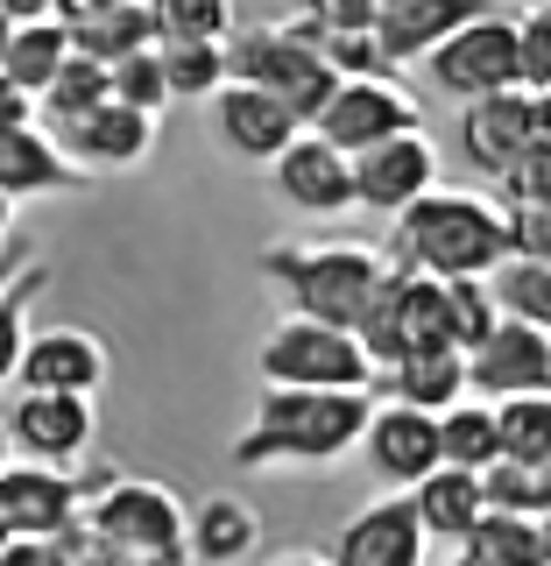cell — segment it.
<instances>
[{
	"mask_svg": "<svg viewBox=\"0 0 551 566\" xmlns=\"http://www.w3.org/2000/svg\"><path fill=\"white\" fill-rule=\"evenodd\" d=\"M368 411L375 397L368 389H276L262 382L255 418L234 432V468H332L340 453L361 447Z\"/></svg>",
	"mask_w": 551,
	"mask_h": 566,
	"instance_id": "cell-1",
	"label": "cell"
},
{
	"mask_svg": "<svg viewBox=\"0 0 551 566\" xmlns=\"http://www.w3.org/2000/svg\"><path fill=\"white\" fill-rule=\"evenodd\" d=\"M396 234H389L382 262L396 276H488L495 262L509 255V212L481 199V191H453V185H432L411 212H396Z\"/></svg>",
	"mask_w": 551,
	"mask_h": 566,
	"instance_id": "cell-2",
	"label": "cell"
},
{
	"mask_svg": "<svg viewBox=\"0 0 551 566\" xmlns=\"http://www.w3.org/2000/svg\"><path fill=\"white\" fill-rule=\"evenodd\" d=\"M262 276L283 291L297 318H326V326H353L389 276L382 248L368 241H276L262 248Z\"/></svg>",
	"mask_w": 551,
	"mask_h": 566,
	"instance_id": "cell-3",
	"label": "cell"
},
{
	"mask_svg": "<svg viewBox=\"0 0 551 566\" xmlns=\"http://www.w3.org/2000/svg\"><path fill=\"white\" fill-rule=\"evenodd\" d=\"M226 71H234L241 85H262L269 99H283L297 120H318V106L332 99V64L318 57V43H311V22L297 14V22H255V29H241V35H226Z\"/></svg>",
	"mask_w": 551,
	"mask_h": 566,
	"instance_id": "cell-4",
	"label": "cell"
},
{
	"mask_svg": "<svg viewBox=\"0 0 551 566\" xmlns=\"http://www.w3.org/2000/svg\"><path fill=\"white\" fill-rule=\"evenodd\" d=\"M255 368L276 389H368L375 382V361L353 340V326H326V318H297V312H283L269 326Z\"/></svg>",
	"mask_w": 551,
	"mask_h": 566,
	"instance_id": "cell-5",
	"label": "cell"
},
{
	"mask_svg": "<svg viewBox=\"0 0 551 566\" xmlns=\"http://www.w3.org/2000/svg\"><path fill=\"white\" fill-rule=\"evenodd\" d=\"M85 531L99 545H120V553L184 566V503L163 482H141V474H99L93 495H85Z\"/></svg>",
	"mask_w": 551,
	"mask_h": 566,
	"instance_id": "cell-6",
	"label": "cell"
},
{
	"mask_svg": "<svg viewBox=\"0 0 551 566\" xmlns=\"http://www.w3.org/2000/svg\"><path fill=\"white\" fill-rule=\"evenodd\" d=\"M432 85L446 99H488V93H517L523 85V57H517V14L495 8V14H474L467 29H453L446 43L424 57Z\"/></svg>",
	"mask_w": 551,
	"mask_h": 566,
	"instance_id": "cell-7",
	"label": "cell"
},
{
	"mask_svg": "<svg viewBox=\"0 0 551 566\" xmlns=\"http://www.w3.org/2000/svg\"><path fill=\"white\" fill-rule=\"evenodd\" d=\"M417 114H424V106L403 93L396 78H340V85H332V99L318 106L311 135H326L340 156H361V149H375V142H389V135L424 128Z\"/></svg>",
	"mask_w": 551,
	"mask_h": 566,
	"instance_id": "cell-8",
	"label": "cell"
},
{
	"mask_svg": "<svg viewBox=\"0 0 551 566\" xmlns=\"http://www.w3.org/2000/svg\"><path fill=\"white\" fill-rule=\"evenodd\" d=\"M93 482H78L71 468H50V460H8L0 468V517H8L14 538H64V531L85 524Z\"/></svg>",
	"mask_w": 551,
	"mask_h": 566,
	"instance_id": "cell-9",
	"label": "cell"
},
{
	"mask_svg": "<svg viewBox=\"0 0 551 566\" xmlns=\"http://www.w3.org/2000/svg\"><path fill=\"white\" fill-rule=\"evenodd\" d=\"M551 389V333L502 318L481 347H467V397L502 403V397H538Z\"/></svg>",
	"mask_w": 551,
	"mask_h": 566,
	"instance_id": "cell-10",
	"label": "cell"
},
{
	"mask_svg": "<svg viewBox=\"0 0 551 566\" xmlns=\"http://www.w3.org/2000/svg\"><path fill=\"white\" fill-rule=\"evenodd\" d=\"M432 185H438V149H432V135H424V128L389 135V142H375V149L353 156V206L389 212V220L411 212Z\"/></svg>",
	"mask_w": 551,
	"mask_h": 566,
	"instance_id": "cell-11",
	"label": "cell"
},
{
	"mask_svg": "<svg viewBox=\"0 0 551 566\" xmlns=\"http://www.w3.org/2000/svg\"><path fill=\"white\" fill-rule=\"evenodd\" d=\"M424 553H432V538H424L417 510L403 489L375 495L368 510H353V517L340 524V538H332V566H424Z\"/></svg>",
	"mask_w": 551,
	"mask_h": 566,
	"instance_id": "cell-12",
	"label": "cell"
},
{
	"mask_svg": "<svg viewBox=\"0 0 551 566\" xmlns=\"http://www.w3.org/2000/svg\"><path fill=\"white\" fill-rule=\"evenodd\" d=\"M205 106H212V135H220L241 164H262V170H269L297 135H305V120H297L290 106L269 99L262 85H241V78H226Z\"/></svg>",
	"mask_w": 551,
	"mask_h": 566,
	"instance_id": "cell-13",
	"label": "cell"
},
{
	"mask_svg": "<svg viewBox=\"0 0 551 566\" xmlns=\"http://www.w3.org/2000/svg\"><path fill=\"white\" fill-rule=\"evenodd\" d=\"M14 382L35 389V397H93V389L106 382V340H99L93 326H50V333H29Z\"/></svg>",
	"mask_w": 551,
	"mask_h": 566,
	"instance_id": "cell-14",
	"label": "cell"
},
{
	"mask_svg": "<svg viewBox=\"0 0 551 566\" xmlns=\"http://www.w3.org/2000/svg\"><path fill=\"white\" fill-rule=\"evenodd\" d=\"M269 185H276L283 206L311 212V220H332V212L353 206V156H340L326 135L305 128V135H297L290 149L269 164Z\"/></svg>",
	"mask_w": 551,
	"mask_h": 566,
	"instance_id": "cell-15",
	"label": "cell"
},
{
	"mask_svg": "<svg viewBox=\"0 0 551 566\" xmlns=\"http://www.w3.org/2000/svg\"><path fill=\"white\" fill-rule=\"evenodd\" d=\"M93 432H99L93 397H35V389H22L8 411V447L22 460H50V468H71L93 447Z\"/></svg>",
	"mask_w": 551,
	"mask_h": 566,
	"instance_id": "cell-16",
	"label": "cell"
},
{
	"mask_svg": "<svg viewBox=\"0 0 551 566\" xmlns=\"http://www.w3.org/2000/svg\"><path fill=\"white\" fill-rule=\"evenodd\" d=\"M361 453L389 489H417L438 468V418L417 411V403H375L368 432H361Z\"/></svg>",
	"mask_w": 551,
	"mask_h": 566,
	"instance_id": "cell-17",
	"label": "cell"
},
{
	"mask_svg": "<svg viewBox=\"0 0 551 566\" xmlns=\"http://www.w3.org/2000/svg\"><path fill=\"white\" fill-rule=\"evenodd\" d=\"M57 149H64L85 177H99V170H135L141 156L156 149V114H135V106L106 99V106H93V114L64 120V128H57Z\"/></svg>",
	"mask_w": 551,
	"mask_h": 566,
	"instance_id": "cell-18",
	"label": "cell"
},
{
	"mask_svg": "<svg viewBox=\"0 0 551 566\" xmlns=\"http://www.w3.org/2000/svg\"><path fill=\"white\" fill-rule=\"evenodd\" d=\"M495 8H509V0H375V35L403 71L411 57H432L453 29H467L474 14H495Z\"/></svg>",
	"mask_w": 551,
	"mask_h": 566,
	"instance_id": "cell-19",
	"label": "cell"
},
{
	"mask_svg": "<svg viewBox=\"0 0 551 566\" xmlns=\"http://www.w3.org/2000/svg\"><path fill=\"white\" fill-rule=\"evenodd\" d=\"M530 149V93H488V99H467L459 106V156L474 170L502 177L517 156Z\"/></svg>",
	"mask_w": 551,
	"mask_h": 566,
	"instance_id": "cell-20",
	"label": "cell"
},
{
	"mask_svg": "<svg viewBox=\"0 0 551 566\" xmlns=\"http://www.w3.org/2000/svg\"><path fill=\"white\" fill-rule=\"evenodd\" d=\"M93 177H85L71 156L57 149V135L50 128H14L0 135V199L22 206V199H50V191H85Z\"/></svg>",
	"mask_w": 551,
	"mask_h": 566,
	"instance_id": "cell-21",
	"label": "cell"
},
{
	"mask_svg": "<svg viewBox=\"0 0 551 566\" xmlns=\"http://www.w3.org/2000/svg\"><path fill=\"white\" fill-rule=\"evenodd\" d=\"M368 397H389V403H417V411H446V403L467 397V354L459 347H432V354H403V361L375 368Z\"/></svg>",
	"mask_w": 551,
	"mask_h": 566,
	"instance_id": "cell-22",
	"label": "cell"
},
{
	"mask_svg": "<svg viewBox=\"0 0 551 566\" xmlns=\"http://www.w3.org/2000/svg\"><path fill=\"white\" fill-rule=\"evenodd\" d=\"M255 545H262V517L241 495H205V503L184 510V559L241 566V559H255Z\"/></svg>",
	"mask_w": 551,
	"mask_h": 566,
	"instance_id": "cell-23",
	"label": "cell"
},
{
	"mask_svg": "<svg viewBox=\"0 0 551 566\" xmlns=\"http://www.w3.org/2000/svg\"><path fill=\"white\" fill-rule=\"evenodd\" d=\"M403 495H411V510H417L424 538H432V545H453V553H459V538H467V531L488 517L481 474H467V468H446V460H438V468L424 474L417 489H403Z\"/></svg>",
	"mask_w": 551,
	"mask_h": 566,
	"instance_id": "cell-24",
	"label": "cell"
},
{
	"mask_svg": "<svg viewBox=\"0 0 551 566\" xmlns=\"http://www.w3.org/2000/svg\"><path fill=\"white\" fill-rule=\"evenodd\" d=\"M64 35H71L78 57H99V64H120V57H135V50L163 43V35H156L149 0H114V8H99L93 22H78V29H64Z\"/></svg>",
	"mask_w": 551,
	"mask_h": 566,
	"instance_id": "cell-25",
	"label": "cell"
},
{
	"mask_svg": "<svg viewBox=\"0 0 551 566\" xmlns=\"http://www.w3.org/2000/svg\"><path fill=\"white\" fill-rule=\"evenodd\" d=\"M438 460L446 468H467V474H481L502 460V432H495V403L481 397H459L438 411Z\"/></svg>",
	"mask_w": 551,
	"mask_h": 566,
	"instance_id": "cell-26",
	"label": "cell"
},
{
	"mask_svg": "<svg viewBox=\"0 0 551 566\" xmlns=\"http://www.w3.org/2000/svg\"><path fill=\"white\" fill-rule=\"evenodd\" d=\"M459 559L467 566H544V538L538 517H517V510H488L481 524L459 538Z\"/></svg>",
	"mask_w": 551,
	"mask_h": 566,
	"instance_id": "cell-27",
	"label": "cell"
},
{
	"mask_svg": "<svg viewBox=\"0 0 551 566\" xmlns=\"http://www.w3.org/2000/svg\"><path fill=\"white\" fill-rule=\"evenodd\" d=\"M64 57H71V35H64L57 14H43V22H14L0 71H8V78L22 85V93H43V85L64 71Z\"/></svg>",
	"mask_w": 551,
	"mask_h": 566,
	"instance_id": "cell-28",
	"label": "cell"
},
{
	"mask_svg": "<svg viewBox=\"0 0 551 566\" xmlns=\"http://www.w3.org/2000/svg\"><path fill=\"white\" fill-rule=\"evenodd\" d=\"M43 283H50V262H43V255H22L8 276H0V382H14V368H22L29 305L43 297Z\"/></svg>",
	"mask_w": 551,
	"mask_h": 566,
	"instance_id": "cell-29",
	"label": "cell"
},
{
	"mask_svg": "<svg viewBox=\"0 0 551 566\" xmlns=\"http://www.w3.org/2000/svg\"><path fill=\"white\" fill-rule=\"evenodd\" d=\"M114 99V71H106L99 57H78L71 50L64 71L35 93V114H50V128H64V120H78V114H93V106Z\"/></svg>",
	"mask_w": 551,
	"mask_h": 566,
	"instance_id": "cell-30",
	"label": "cell"
},
{
	"mask_svg": "<svg viewBox=\"0 0 551 566\" xmlns=\"http://www.w3.org/2000/svg\"><path fill=\"white\" fill-rule=\"evenodd\" d=\"M488 291L502 318H523V326H544L551 333V262H523V255H502L488 270Z\"/></svg>",
	"mask_w": 551,
	"mask_h": 566,
	"instance_id": "cell-31",
	"label": "cell"
},
{
	"mask_svg": "<svg viewBox=\"0 0 551 566\" xmlns=\"http://www.w3.org/2000/svg\"><path fill=\"white\" fill-rule=\"evenodd\" d=\"M495 432H502V460L538 468L551 453V389H538V397H502L495 403Z\"/></svg>",
	"mask_w": 551,
	"mask_h": 566,
	"instance_id": "cell-32",
	"label": "cell"
},
{
	"mask_svg": "<svg viewBox=\"0 0 551 566\" xmlns=\"http://www.w3.org/2000/svg\"><path fill=\"white\" fill-rule=\"evenodd\" d=\"M163 50L170 99H212L234 71H226V43H156Z\"/></svg>",
	"mask_w": 551,
	"mask_h": 566,
	"instance_id": "cell-33",
	"label": "cell"
},
{
	"mask_svg": "<svg viewBox=\"0 0 551 566\" xmlns=\"http://www.w3.org/2000/svg\"><path fill=\"white\" fill-rule=\"evenodd\" d=\"M163 43H226L234 35V0H149Z\"/></svg>",
	"mask_w": 551,
	"mask_h": 566,
	"instance_id": "cell-34",
	"label": "cell"
},
{
	"mask_svg": "<svg viewBox=\"0 0 551 566\" xmlns=\"http://www.w3.org/2000/svg\"><path fill=\"white\" fill-rule=\"evenodd\" d=\"M311 43L332 64V78H396V57L382 50L375 29H311Z\"/></svg>",
	"mask_w": 551,
	"mask_h": 566,
	"instance_id": "cell-35",
	"label": "cell"
},
{
	"mask_svg": "<svg viewBox=\"0 0 551 566\" xmlns=\"http://www.w3.org/2000/svg\"><path fill=\"white\" fill-rule=\"evenodd\" d=\"M446 318H453V347H481L495 326H502V305H495L488 276H453L446 283Z\"/></svg>",
	"mask_w": 551,
	"mask_h": 566,
	"instance_id": "cell-36",
	"label": "cell"
},
{
	"mask_svg": "<svg viewBox=\"0 0 551 566\" xmlns=\"http://www.w3.org/2000/svg\"><path fill=\"white\" fill-rule=\"evenodd\" d=\"M114 71V99L135 106V114H163L170 106V78H163V50H135V57L106 64Z\"/></svg>",
	"mask_w": 551,
	"mask_h": 566,
	"instance_id": "cell-37",
	"label": "cell"
},
{
	"mask_svg": "<svg viewBox=\"0 0 551 566\" xmlns=\"http://www.w3.org/2000/svg\"><path fill=\"white\" fill-rule=\"evenodd\" d=\"M517 57H523V93H551V0L517 8Z\"/></svg>",
	"mask_w": 551,
	"mask_h": 566,
	"instance_id": "cell-38",
	"label": "cell"
},
{
	"mask_svg": "<svg viewBox=\"0 0 551 566\" xmlns=\"http://www.w3.org/2000/svg\"><path fill=\"white\" fill-rule=\"evenodd\" d=\"M495 185H502V212L551 206V149H544V142H530V149H523L502 177H495Z\"/></svg>",
	"mask_w": 551,
	"mask_h": 566,
	"instance_id": "cell-39",
	"label": "cell"
},
{
	"mask_svg": "<svg viewBox=\"0 0 551 566\" xmlns=\"http://www.w3.org/2000/svg\"><path fill=\"white\" fill-rule=\"evenodd\" d=\"M481 495H488V510L544 517V510H538V474H530L523 460H495V468H481Z\"/></svg>",
	"mask_w": 551,
	"mask_h": 566,
	"instance_id": "cell-40",
	"label": "cell"
},
{
	"mask_svg": "<svg viewBox=\"0 0 551 566\" xmlns=\"http://www.w3.org/2000/svg\"><path fill=\"white\" fill-rule=\"evenodd\" d=\"M509 255H523V262H551V206H523V212H509Z\"/></svg>",
	"mask_w": 551,
	"mask_h": 566,
	"instance_id": "cell-41",
	"label": "cell"
},
{
	"mask_svg": "<svg viewBox=\"0 0 551 566\" xmlns=\"http://www.w3.org/2000/svg\"><path fill=\"white\" fill-rule=\"evenodd\" d=\"M0 566H78L71 559V531L64 538H8L0 545Z\"/></svg>",
	"mask_w": 551,
	"mask_h": 566,
	"instance_id": "cell-42",
	"label": "cell"
},
{
	"mask_svg": "<svg viewBox=\"0 0 551 566\" xmlns=\"http://www.w3.org/2000/svg\"><path fill=\"white\" fill-rule=\"evenodd\" d=\"M311 29H375V0H305Z\"/></svg>",
	"mask_w": 551,
	"mask_h": 566,
	"instance_id": "cell-43",
	"label": "cell"
},
{
	"mask_svg": "<svg viewBox=\"0 0 551 566\" xmlns=\"http://www.w3.org/2000/svg\"><path fill=\"white\" fill-rule=\"evenodd\" d=\"M71 559H78V566H163V559H141V553H120V545H99L93 538V531H71Z\"/></svg>",
	"mask_w": 551,
	"mask_h": 566,
	"instance_id": "cell-44",
	"label": "cell"
},
{
	"mask_svg": "<svg viewBox=\"0 0 551 566\" xmlns=\"http://www.w3.org/2000/svg\"><path fill=\"white\" fill-rule=\"evenodd\" d=\"M14 128H35V93H22V85L0 71V135H14Z\"/></svg>",
	"mask_w": 551,
	"mask_h": 566,
	"instance_id": "cell-45",
	"label": "cell"
},
{
	"mask_svg": "<svg viewBox=\"0 0 551 566\" xmlns=\"http://www.w3.org/2000/svg\"><path fill=\"white\" fill-rule=\"evenodd\" d=\"M99 8H114V0H50V14H57L64 29H78V22H93Z\"/></svg>",
	"mask_w": 551,
	"mask_h": 566,
	"instance_id": "cell-46",
	"label": "cell"
},
{
	"mask_svg": "<svg viewBox=\"0 0 551 566\" xmlns=\"http://www.w3.org/2000/svg\"><path fill=\"white\" fill-rule=\"evenodd\" d=\"M530 142L551 149V93H530Z\"/></svg>",
	"mask_w": 551,
	"mask_h": 566,
	"instance_id": "cell-47",
	"label": "cell"
},
{
	"mask_svg": "<svg viewBox=\"0 0 551 566\" xmlns=\"http://www.w3.org/2000/svg\"><path fill=\"white\" fill-rule=\"evenodd\" d=\"M8 14H14V22H43L50 0H8Z\"/></svg>",
	"mask_w": 551,
	"mask_h": 566,
	"instance_id": "cell-48",
	"label": "cell"
},
{
	"mask_svg": "<svg viewBox=\"0 0 551 566\" xmlns=\"http://www.w3.org/2000/svg\"><path fill=\"white\" fill-rule=\"evenodd\" d=\"M530 474H538V510H551V453H544V460H538Z\"/></svg>",
	"mask_w": 551,
	"mask_h": 566,
	"instance_id": "cell-49",
	"label": "cell"
},
{
	"mask_svg": "<svg viewBox=\"0 0 551 566\" xmlns=\"http://www.w3.org/2000/svg\"><path fill=\"white\" fill-rule=\"evenodd\" d=\"M269 566H332V559H326V553H276Z\"/></svg>",
	"mask_w": 551,
	"mask_h": 566,
	"instance_id": "cell-50",
	"label": "cell"
},
{
	"mask_svg": "<svg viewBox=\"0 0 551 566\" xmlns=\"http://www.w3.org/2000/svg\"><path fill=\"white\" fill-rule=\"evenodd\" d=\"M8 227H14V206H8V199H0V241H8Z\"/></svg>",
	"mask_w": 551,
	"mask_h": 566,
	"instance_id": "cell-51",
	"label": "cell"
},
{
	"mask_svg": "<svg viewBox=\"0 0 551 566\" xmlns=\"http://www.w3.org/2000/svg\"><path fill=\"white\" fill-rule=\"evenodd\" d=\"M8 35H14V22H0V57H8Z\"/></svg>",
	"mask_w": 551,
	"mask_h": 566,
	"instance_id": "cell-52",
	"label": "cell"
},
{
	"mask_svg": "<svg viewBox=\"0 0 551 566\" xmlns=\"http://www.w3.org/2000/svg\"><path fill=\"white\" fill-rule=\"evenodd\" d=\"M0 468H8V424H0Z\"/></svg>",
	"mask_w": 551,
	"mask_h": 566,
	"instance_id": "cell-53",
	"label": "cell"
},
{
	"mask_svg": "<svg viewBox=\"0 0 551 566\" xmlns=\"http://www.w3.org/2000/svg\"><path fill=\"white\" fill-rule=\"evenodd\" d=\"M8 538H14V531H8V517H0V545H8Z\"/></svg>",
	"mask_w": 551,
	"mask_h": 566,
	"instance_id": "cell-54",
	"label": "cell"
},
{
	"mask_svg": "<svg viewBox=\"0 0 551 566\" xmlns=\"http://www.w3.org/2000/svg\"><path fill=\"white\" fill-rule=\"evenodd\" d=\"M453 566H467V559H453Z\"/></svg>",
	"mask_w": 551,
	"mask_h": 566,
	"instance_id": "cell-55",
	"label": "cell"
}]
</instances>
